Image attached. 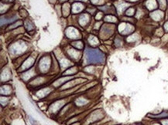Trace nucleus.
<instances>
[{
	"label": "nucleus",
	"instance_id": "1",
	"mask_svg": "<svg viewBox=\"0 0 168 125\" xmlns=\"http://www.w3.org/2000/svg\"><path fill=\"white\" fill-rule=\"evenodd\" d=\"M85 58L87 63H102L105 61V56L99 50L94 49H87L85 51Z\"/></svg>",
	"mask_w": 168,
	"mask_h": 125
},
{
	"label": "nucleus",
	"instance_id": "2",
	"mask_svg": "<svg viewBox=\"0 0 168 125\" xmlns=\"http://www.w3.org/2000/svg\"><path fill=\"white\" fill-rule=\"evenodd\" d=\"M154 119H163V118H168V112H162L158 115H149Z\"/></svg>",
	"mask_w": 168,
	"mask_h": 125
},
{
	"label": "nucleus",
	"instance_id": "3",
	"mask_svg": "<svg viewBox=\"0 0 168 125\" xmlns=\"http://www.w3.org/2000/svg\"><path fill=\"white\" fill-rule=\"evenodd\" d=\"M161 123H162L161 125H168V118H166V119H165V120H162V121H161Z\"/></svg>",
	"mask_w": 168,
	"mask_h": 125
},
{
	"label": "nucleus",
	"instance_id": "4",
	"mask_svg": "<svg viewBox=\"0 0 168 125\" xmlns=\"http://www.w3.org/2000/svg\"><path fill=\"white\" fill-rule=\"evenodd\" d=\"M164 29L166 32H168V21L164 24Z\"/></svg>",
	"mask_w": 168,
	"mask_h": 125
}]
</instances>
